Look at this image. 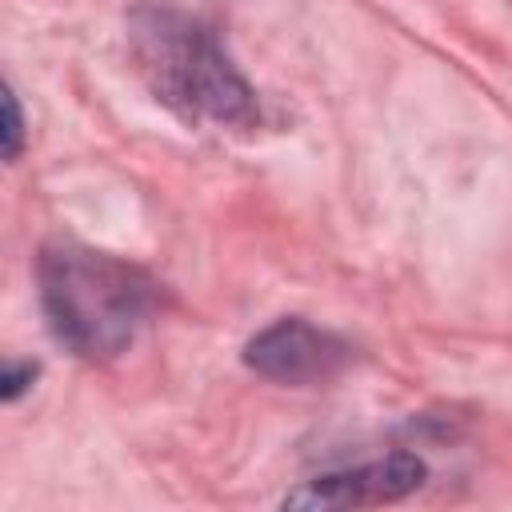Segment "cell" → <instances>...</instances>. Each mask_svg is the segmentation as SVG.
Here are the masks:
<instances>
[{
    "mask_svg": "<svg viewBox=\"0 0 512 512\" xmlns=\"http://www.w3.org/2000/svg\"><path fill=\"white\" fill-rule=\"evenodd\" d=\"M128 44L152 96L188 124L252 128L256 88L240 76L208 24L168 0H144L128 16Z\"/></svg>",
    "mask_w": 512,
    "mask_h": 512,
    "instance_id": "obj_1",
    "label": "cell"
},
{
    "mask_svg": "<svg viewBox=\"0 0 512 512\" xmlns=\"http://www.w3.org/2000/svg\"><path fill=\"white\" fill-rule=\"evenodd\" d=\"M36 272L52 336L84 360L120 356L156 308V284L136 264L84 244H48Z\"/></svg>",
    "mask_w": 512,
    "mask_h": 512,
    "instance_id": "obj_2",
    "label": "cell"
},
{
    "mask_svg": "<svg viewBox=\"0 0 512 512\" xmlns=\"http://www.w3.org/2000/svg\"><path fill=\"white\" fill-rule=\"evenodd\" d=\"M348 356L352 348L340 336L300 316H284L268 324L244 348V364L276 384H324L348 364Z\"/></svg>",
    "mask_w": 512,
    "mask_h": 512,
    "instance_id": "obj_3",
    "label": "cell"
},
{
    "mask_svg": "<svg viewBox=\"0 0 512 512\" xmlns=\"http://www.w3.org/2000/svg\"><path fill=\"white\" fill-rule=\"evenodd\" d=\"M428 468L412 452H392L384 460H368L344 472L316 476L300 484L296 492L284 496V508H304V512H328V508H368V504H392L404 500L424 484Z\"/></svg>",
    "mask_w": 512,
    "mask_h": 512,
    "instance_id": "obj_4",
    "label": "cell"
},
{
    "mask_svg": "<svg viewBox=\"0 0 512 512\" xmlns=\"http://www.w3.org/2000/svg\"><path fill=\"white\" fill-rule=\"evenodd\" d=\"M4 156L16 160L20 156V144H24V124H20V104H16V92L8 88L4 92Z\"/></svg>",
    "mask_w": 512,
    "mask_h": 512,
    "instance_id": "obj_5",
    "label": "cell"
},
{
    "mask_svg": "<svg viewBox=\"0 0 512 512\" xmlns=\"http://www.w3.org/2000/svg\"><path fill=\"white\" fill-rule=\"evenodd\" d=\"M32 380H36V364H16V360H8V364H4V376H0V396H4V400H16Z\"/></svg>",
    "mask_w": 512,
    "mask_h": 512,
    "instance_id": "obj_6",
    "label": "cell"
}]
</instances>
